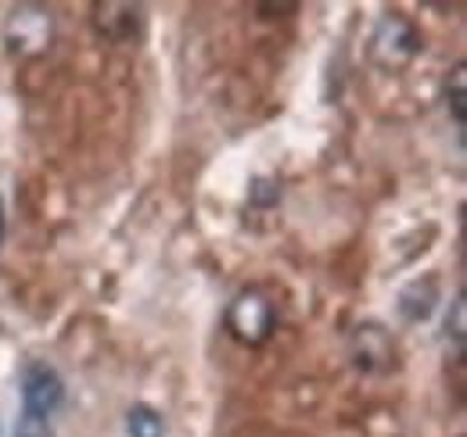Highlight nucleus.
<instances>
[{"label": "nucleus", "mask_w": 467, "mask_h": 437, "mask_svg": "<svg viewBox=\"0 0 467 437\" xmlns=\"http://www.w3.org/2000/svg\"><path fill=\"white\" fill-rule=\"evenodd\" d=\"M424 51V36L417 33V25L410 22L407 15L389 11L378 18L374 33H370V57L378 68L385 72H400L407 68L413 57Z\"/></svg>", "instance_id": "nucleus-1"}, {"label": "nucleus", "mask_w": 467, "mask_h": 437, "mask_svg": "<svg viewBox=\"0 0 467 437\" xmlns=\"http://www.w3.org/2000/svg\"><path fill=\"white\" fill-rule=\"evenodd\" d=\"M227 330L234 333V340H241L248 348L266 344L274 337V330H277V309H274V301L263 290H255V287L241 290L231 301V309H227Z\"/></svg>", "instance_id": "nucleus-2"}, {"label": "nucleus", "mask_w": 467, "mask_h": 437, "mask_svg": "<svg viewBox=\"0 0 467 437\" xmlns=\"http://www.w3.org/2000/svg\"><path fill=\"white\" fill-rule=\"evenodd\" d=\"M55 40V18L47 7L36 4H22L11 11L7 25H4V44L15 57H36L44 55Z\"/></svg>", "instance_id": "nucleus-3"}, {"label": "nucleus", "mask_w": 467, "mask_h": 437, "mask_svg": "<svg viewBox=\"0 0 467 437\" xmlns=\"http://www.w3.org/2000/svg\"><path fill=\"white\" fill-rule=\"evenodd\" d=\"M349 359L352 366L367 377H385L400 366V351H396V340L392 333L381 327V323H359L349 333Z\"/></svg>", "instance_id": "nucleus-4"}, {"label": "nucleus", "mask_w": 467, "mask_h": 437, "mask_svg": "<svg viewBox=\"0 0 467 437\" xmlns=\"http://www.w3.org/2000/svg\"><path fill=\"white\" fill-rule=\"evenodd\" d=\"M18 383H22V412L29 416L51 420V412L65 401V381L51 362H40V359L26 362Z\"/></svg>", "instance_id": "nucleus-5"}, {"label": "nucleus", "mask_w": 467, "mask_h": 437, "mask_svg": "<svg viewBox=\"0 0 467 437\" xmlns=\"http://www.w3.org/2000/svg\"><path fill=\"white\" fill-rule=\"evenodd\" d=\"M94 33L109 44H133L144 33V7L140 4H94Z\"/></svg>", "instance_id": "nucleus-6"}, {"label": "nucleus", "mask_w": 467, "mask_h": 437, "mask_svg": "<svg viewBox=\"0 0 467 437\" xmlns=\"http://www.w3.org/2000/svg\"><path fill=\"white\" fill-rule=\"evenodd\" d=\"M435 301H439V279L435 276H420V279H410L407 287L400 290V316L407 323H424L431 312H435Z\"/></svg>", "instance_id": "nucleus-7"}, {"label": "nucleus", "mask_w": 467, "mask_h": 437, "mask_svg": "<svg viewBox=\"0 0 467 437\" xmlns=\"http://www.w3.org/2000/svg\"><path fill=\"white\" fill-rule=\"evenodd\" d=\"M446 105H450L453 122L464 129V122H467V65L464 61H457L453 72H450V79H446Z\"/></svg>", "instance_id": "nucleus-8"}, {"label": "nucleus", "mask_w": 467, "mask_h": 437, "mask_svg": "<svg viewBox=\"0 0 467 437\" xmlns=\"http://www.w3.org/2000/svg\"><path fill=\"white\" fill-rule=\"evenodd\" d=\"M126 434L130 437H162L166 434V423L162 416L151 409V405H133L126 412Z\"/></svg>", "instance_id": "nucleus-9"}, {"label": "nucleus", "mask_w": 467, "mask_h": 437, "mask_svg": "<svg viewBox=\"0 0 467 437\" xmlns=\"http://www.w3.org/2000/svg\"><path fill=\"white\" fill-rule=\"evenodd\" d=\"M446 340L453 344L457 355H464V344H467V301H464V290L453 298L450 312H446Z\"/></svg>", "instance_id": "nucleus-10"}, {"label": "nucleus", "mask_w": 467, "mask_h": 437, "mask_svg": "<svg viewBox=\"0 0 467 437\" xmlns=\"http://www.w3.org/2000/svg\"><path fill=\"white\" fill-rule=\"evenodd\" d=\"M248 201H252L255 208H274V205L281 201V183H277L274 176H252V183H248Z\"/></svg>", "instance_id": "nucleus-11"}, {"label": "nucleus", "mask_w": 467, "mask_h": 437, "mask_svg": "<svg viewBox=\"0 0 467 437\" xmlns=\"http://www.w3.org/2000/svg\"><path fill=\"white\" fill-rule=\"evenodd\" d=\"M11 437H55V431H51V420L22 412V416H18V423H15V434H11Z\"/></svg>", "instance_id": "nucleus-12"}, {"label": "nucleus", "mask_w": 467, "mask_h": 437, "mask_svg": "<svg viewBox=\"0 0 467 437\" xmlns=\"http://www.w3.org/2000/svg\"><path fill=\"white\" fill-rule=\"evenodd\" d=\"M259 11H266V15H270V18H274V11H277V15H281V11H298V4H259Z\"/></svg>", "instance_id": "nucleus-13"}, {"label": "nucleus", "mask_w": 467, "mask_h": 437, "mask_svg": "<svg viewBox=\"0 0 467 437\" xmlns=\"http://www.w3.org/2000/svg\"><path fill=\"white\" fill-rule=\"evenodd\" d=\"M0 237H4V205H0Z\"/></svg>", "instance_id": "nucleus-14"}]
</instances>
